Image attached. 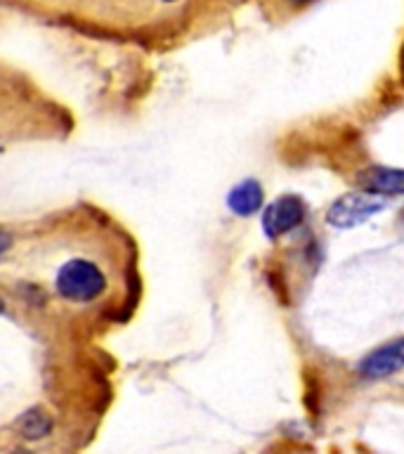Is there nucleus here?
Returning <instances> with one entry per match:
<instances>
[{
	"mask_svg": "<svg viewBox=\"0 0 404 454\" xmlns=\"http://www.w3.org/2000/svg\"><path fill=\"white\" fill-rule=\"evenodd\" d=\"M402 218H404V215H402Z\"/></svg>",
	"mask_w": 404,
	"mask_h": 454,
	"instance_id": "ddd939ff",
	"label": "nucleus"
},
{
	"mask_svg": "<svg viewBox=\"0 0 404 454\" xmlns=\"http://www.w3.org/2000/svg\"><path fill=\"white\" fill-rule=\"evenodd\" d=\"M3 310H5V305H3V301H0V312H3Z\"/></svg>",
	"mask_w": 404,
	"mask_h": 454,
	"instance_id": "9d476101",
	"label": "nucleus"
},
{
	"mask_svg": "<svg viewBox=\"0 0 404 454\" xmlns=\"http://www.w3.org/2000/svg\"><path fill=\"white\" fill-rule=\"evenodd\" d=\"M364 190L378 192L385 197L404 194V170L402 168H369L360 176Z\"/></svg>",
	"mask_w": 404,
	"mask_h": 454,
	"instance_id": "39448f33",
	"label": "nucleus"
},
{
	"mask_svg": "<svg viewBox=\"0 0 404 454\" xmlns=\"http://www.w3.org/2000/svg\"><path fill=\"white\" fill-rule=\"evenodd\" d=\"M17 428H19L27 438L38 440L45 438V435L52 431V421H50V417L45 411L35 407V410H28L27 414H21L19 421H17Z\"/></svg>",
	"mask_w": 404,
	"mask_h": 454,
	"instance_id": "0eeeda50",
	"label": "nucleus"
},
{
	"mask_svg": "<svg viewBox=\"0 0 404 454\" xmlns=\"http://www.w3.org/2000/svg\"><path fill=\"white\" fill-rule=\"evenodd\" d=\"M305 218V204L293 194L275 199L272 204L262 213V232L268 234L269 239H276L282 234L291 232L298 227Z\"/></svg>",
	"mask_w": 404,
	"mask_h": 454,
	"instance_id": "7ed1b4c3",
	"label": "nucleus"
},
{
	"mask_svg": "<svg viewBox=\"0 0 404 454\" xmlns=\"http://www.w3.org/2000/svg\"><path fill=\"white\" fill-rule=\"evenodd\" d=\"M388 201L390 199L378 192H350L329 206L326 223L338 230H350V227H357L367 223L369 218H374L376 213H381L388 206Z\"/></svg>",
	"mask_w": 404,
	"mask_h": 454,
	"instance_id": "f03ea898",
	"label": "nucleus"
},
{
	"mask_svg": "<svg viewBox=\"0 0 404 454\" xmlns=\"http://www.w3.org/2000/svg\"><path fill=\"white\" fill-rule=\"evenodd\" d=\"M296 3H307V0H296Z\"/></svg>",
	"mask_w": 404,
	"mask_h": 454,
	"instance_id": "9b49d317",
	"label": "nucleus"
},
{
	"mask_svg": "<svg viewBox=\"0 0 404 454\" xmlns=\"http://www.w3.org/2000/svg\"><path fill=\"white\" fill-rule=\"evenodd\" d=\"M168 3H170V0H168Z\"/></svg>",
	"mask_w": 404,
	"mask_h": 454,
	"instance_id": "f8f14e48",
	"label": "nucleus"
},
{
	"mask_svg": "<svg viewBox=\"0 0 404 454\" xmlns=\"http://www.w3.org/2000/svg\"><path fill=\"white\" fill-rule=\"evenodd\" d=\"M10 247H12V237H10L5 230H0V254H5Z\"/></svg>",
	"mask_w": 404,
	"mask_h": 454,
	"instance_id": "6e6552de",
	"label": "nucleus"
},
{
	"mask_svg": "<svg viewBox=\"0 0 404 454\" xmlns=\"http://www.w3.org/2000/svg\"><path fill=\"white\" fill-rule=\"evenodd\" d=\"M402 81H404V50H402Z\"/></svg>",
	"mask_w": 404,
	"mask_h": 454,
	"instance_id": "1a4fd4ad",
	"label": "nucleus"
},
{
	"mask_svg": "<svg viewBox=\"0 0 404 454\" xmlns=\"http://www.w3.org/2000/svg\"><path fill=\"white\" fill-rule=\"evenodd\" d=\"M227 206L229 211L237 215H253L262 206V187L258 180H244V183L234 184L229 194H227Z\"/></svg>",
	"mask_w": 404,
	"mask_h": 454,
	"instance_id": "423d86ee",
	"label": "nucleus"
},
{
	"mask_svg": "<svg viewBox=\"0 0 404 454\" xmlns=\"http://www.w3.org/2000/svg\"><path fill=\"white\" fill-rule=\"evenodd\" d=\"M357 369H360V374L364 379H371V381L397 374L400 369H404V339H397L388 346L376 348L374 353H369L360 362Z\"/></svg>",
	"mask_w": 404,
	"mask_h": 454,
	"instance_id": "20e7f679",
	"label": "nucleus"
},
{
	"mask_svg": "<svg viewBox=\"0 0 404 454\" xmlns=\"http://www.w3.org/2000/svg\"><path fill=\"white\" fill-rule=\"evenodd\" d=\"M106 289V277L102 270L90 261L76 258V261L64 262L59 272H57V291L69 301L85 303V301H95V298Z\"/></svg>",
	"mask_w": 404,
	"mask_h": 454,
	"instance_id": "f257e3e1",
	"label": "nucleus"
}]
</instances>
